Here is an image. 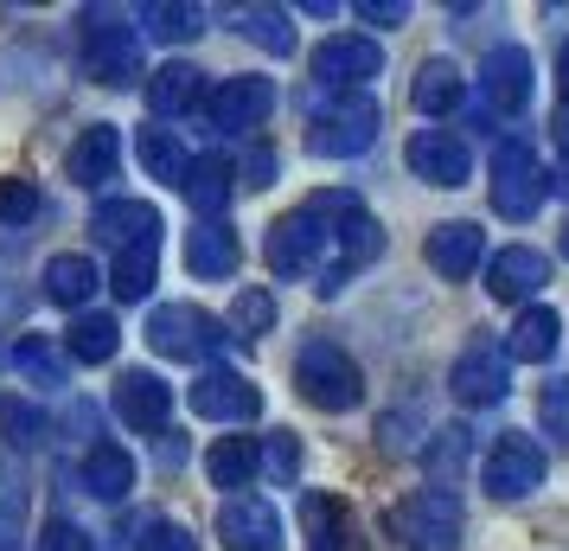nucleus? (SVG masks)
Wrapping results in <instances>:
<instances>
[{
	"instance_id": "nucleus-1",
	"label": "nucleus",
	"mask_w": 569,
	"mask_h": 551,
	"mask_svg": "<svg viewBox=\"0 0 569 551\" xmlns=\"http://www.w3.org/2000/svg\"><path fill=\"white\" fill-rule=\"evenodd\" d=\"M320 199H327V263H320L313 289L339 295L365 269V263L385 257V225H378V218H371L352 193H320Z\"/></svg>"
},
{
	"instance_id": "nucleus-2",
	"label": "nucleus",
	"mask_w": 569,
	"mask_h": 551,
	"mask_svg": "<svg viewBox=\"0 0 569 551\" xmlns=\"http://www.w3.org/2000/svg\"><path fill=\"white\" fill-rule=\"evenodd\" d=\"M378 129H385V109H378V97H365V90H339V97H320L308 109V148L320 160L365 155L378 141Z\"/></svg>"
},
{
	"instance_id": "nucleus-3",
	"label": "nucleus",
	"mask_w": 569,
	"mask_h": 551,
	"mask_svg": "<svg viewBox=\"0 0 569 551\" xmlns=\"http://www.w3.org/2000/svg\"><path fill=\"white\" fill-rule=\"evenodd\" d=\"M83 78L109 83V90H129L141 78V32L122 13L83 7Z\"/></svg>"
},
{
	"instance_id": "nucleus-4",
	"label": "nucleus",
	"mask_w": 569,
	"mask_h": 551,
	"mask_svg": "<svg viewBox=\"0 0 569 551\" xmlns=\"http://www.w3.org/2000/svg\"><path fill=\"white\" fill-rule=\"evenodd\" d=\"M295 385H301V397H308L313 411H352L365 397V372L359 360L346 353V346L333 341H308L301 353H295Z\"/></svg>"
},
{
	"instance_id": "nucleus-5",
	"label": "nucleus",
	"mask_w": 569,
	"mask_h": 551,
	"mask_svg": "<svg viewBox=\"0 0 569 551\" xmlns=\"http://www.w3.org/2000/svg\"><path fill=\"white\" fill-rule=\"evenodd\" d=\"M262 257H269V269H276L282 283L320 276V263H327V199H308V206H295L288 218H276Z\"/></svg>"
},
{
	"instance_id": "nucleus-6",
	"label": "nucleus",
	"mask_w": 569,
	"mask_h": 551,
	"mask_svg": "<svg viewBox=\"0 0 569 551\" xmlns=\"http://www.w3.org/2000/svg\"><path fill=\"white\" fill-rule=\"evenodd\" d=\"M148 346L160 360H186V366H211V353L224 346V321L206 315L199 302H160L148 315Z\"/></svg>"
},
{
	"instance_id": "nucleus-7",
	"label": "nucleus",
	"mask_w": 569,
	"mask_h": 551,
	"mask_svg": "<svg viewBox=\"0 0 569 551\" xmlns=\"http://www.w3.org/2000/svg\"><path fill=\"white\" fill-rule=\"evenodd\" d=\"M461 525H467V506H461L455 488H416V494L390 513V532L410 551H455L461 545Z\"/></svg>"
},
{
	"instance_id": "nucleus-8",
	"label": "nucleus",
	"mask_w": 569,
	"mask_h": 551,
	"mask_svg": "<svg viewBox=\"0 0 569 551\" xmlns=\"http://www.w3.org/2000/svg\"><path fill=\"white\" fill-rule=\"evenodd\" d=\"M492 211L499 218H512V225H525V218H538V206L550 199V174H543V160L531 155V141H499L492 148Z\"/></svg>"
},
{
	"instance_id": "nucleus-9",
	"label": "nucleus",
	"mask_w": 569,
	"mask_h": 551,
	"mask_svg": "<svg viewBox=\"0 0 569 551\" xmlns=\"http://www.w3.org/2000/svg\"><path fill=\"white\" fill-rule=\"evenodd\" d=\"M313 83L339 97V90H365V83L385 71V52H378V39H365V32H333V39H320L313 46Z\"/></svg>"
},
{
	"instance_id": "nucleus-10",
	"label": "nucleus",
	"mask_w": 569,
	"mask_h": 551,
	"mask_svg": "<svg viewBox=\"0 0 569 551\" xmlns=\"http://www.w3.org/2000/svg\"><path fill=\"white\" fill-rule=\"evenodd\" d=\"M480 481H487L492 500H525V494H538V488H543V449L531 443L525 430H506V436L487 449Z\"/></svg>"
},
{
	"instance_id": "nucleus-11",
	"label": "nucleus",
	"mask_w": 569,
	"mask_h": 551,
	"mask_svg": "<svg viewBox=\"0 0 569 551\" xmlns=\"http://www.w3.org/2000/svg\"><path fill=\"white\" fill-rule=\"evenodd\" d=\"M186 404H192L206 423H250V417H262V392L231 366H206L199 378H192Z\"/></svg>"
},
{
	"instance_id": "nucleus-12",
	"label": "nucleus",
	"mask_w": 569,
	"mask_h": 551,
	"mask_svg": "<svg viewBox=\"0 0 569 551\" xmlns=\"http://www.w3.org/2000/svg\"><path fill=\"white\" fill-rule=\"evenodd\" d=\"M269 109H276V83L269 78H224L206 97V122L218 135H250L269 122Z\"/></svg>"
},
{
	"instance_id": "nucleus-13",
	"label": "nucleus",
	"mask_w": 569,
	"mask_h": 551,
	"mask_svg": "<svg viewBox=\"0 0 569 551\" xmlns=\"http://www.w3.org/2000/svg\"><path fill=\"white\" fill-rule=\"evenodd\" d=\"M448 385H455V397L473 404V411L499 404V397L512 392V360H506V346H492V341L461 346V360H455V372H448Z\"/></svg>"
},
{
	"instance_id": "nucleus-14",
	"label": "nucleus",
	"mask_w": 569,
	"mask_h": 551,
	"mask_svg": "<svg viewBox=\"0 0 569 551\" xmlns=\"http://www.w3.org/2000/svg\"><path fill=\"white\" fill-rule=\"evenodd\" d=\"M480 104H487V116H525L531 109V52L525 46H492L487 52Z\"/></svg>"
},
{
	"instance_id": "nucleus-15",
	"label": "nucleus",
	"mask_w": 569,
	"mask_h": 551,
	"mask_svg": "<svg viewBox=\"0 0 569 551\" xmlns=\"http://www.w3.org/2000/svg\"><path fill=\"white\" fill-rule=\"evenodd\" d=\"M403 160H410L416 180L429 186H467V174H473V155H467V141L455 129H416Z\"/></svg>"
},
{
	"instance_id": "nucleus-16",
	"label": "nucleus",
	"mask_w": 569,
	"mask_h": 551,
	"mask_svg": "<svg viewBox=\"0 0 569 551\" xmlns=\"http://www.w3.org/2000/svg\"><path fill=\"white\" fill-rule=\"evenodd\" d=\"M218 539L231 551H282V513L257 494H231L218 506Z\"/></svg>"
},
{
	"instance_id": "nucleus-17",
	"label": "nucleus",
	"mask_w": 569,
	"mask_h": 551,
	"mask_svg": "<svg viewBox=\"0 0 569 551\" xmlns=\"http://www.w3.org/2000/svg\"><path fill=\"white\" fill-rule=\"evenodd\" d=\"M480 250H487V232H480L473 218H448V225H436V232L422 237V257H429V269H436V276H448V283H467V276L480 269Z\"/></svg>"
},
{
	"instance_id": "nucleus-18",
	"label": "nucleus",
	"mask_w": 569,
	"mask_h": 551,
	"mask_svg": "<svg viewBox=\"0 0 569 551\" xmlns=\"http://www.w3.org/2000/svg\"><path fill=\"white\" fill-rule=\"evenodd\" d=\"M116 417L129 423V430H167L173 417V385L160 378V372H122L116 378Z\"/></svg>"
},
{
	"instance_id": "nucleus-19",
	"label": "nucleus",
	"mask_w": 569,
	"mask_h": 551,
	"mask_svg": "<svg viewBox=\"0 0 569 551\" xmlns=\"http://www.w3.org/2000/svg\"><path fill=\"white\" fill-rule=\"evenodd\" d=\"M90 232L103 244H116V250H134V244H160L167 225H160V206H148V199H103Z\"/></svg>"
},
{
	"instance_id": "nucleus-20",
	"label": "nucleus",
	"mask_w": 569,
	"mask_h": 551,
	"mask_svg": "<svg viewBox=\"0 0 569 551\" xmlns=\"http://www.w3.org/2000/svg\"><path fill=\"white\" fill-rule=\"evenodd\" d=\"M543 283H550V257H543V250H531V244H512V250H499V257L487 263L492 302H531Z\"/></svg>"
},
{
	"instance_id": "nucleus-21",
	"label": "nucleus",
	"mask_w": 569,
	"mask_h": 551,
	"mask_svg": "<svg viewBox=\"0 0 569 551\" xmlns=\"http://www.w3.org/2000/svg\"><path fill=\"white\" fill-rule=\"evenodd\" d=\"M64 174L78 186H90V193H103V186L122 174V135L109 129V122L83 129L78 141H71V155H64Z\"/></svg>"
},
{
	"instance_id": "nucleus-22",
	"label": "nucleus",
	"mask_w": 569,
	"mask_h": 551,
	"mask_svg": "<svg viewBox=\"0 0 569 551\" xmlns=\"http://www.w3.org/2000/svg\"><path fill=\"white\" fill-rule=\"evenodd\" d=\"M237 263H243V244H237L231 225L224 218H199L192 237H186V269L206 276V283H224V276H237Z\"/></svg>"
},
{
	"instance_id": "nucleus-23",
	"label": "nucleus",
	"mask_w": 569,
	"mask_h": 551,
	"mask_svg": "<svg viewBox=\"0 0 569 551\" xmlns=\"http://www.w3.org/2000/svg\"><path fill=\"white\" fill-rule=\"evenodd\" d=\"M199 104H206V71H199V65H186V58L160 65L154 83H148V116L173 122V116H186V109H199Z\"/></svg>"
},
{
	"instance_id": "nucleus-24",
	"label": "nucleus",
	"mask_w": 569,
	"mask_h": 551,
	"mask_svg": "<svg viewBox=\"0 0 569 551\" xmlns=\"http://www.w3.org/2000/svg\"><path fill=\"white\" fill-rule=\"evenodd\" d=\"M180 193L192 199L199 218H224V206H231V193H237V167L224 155L192 160V167H186V180H180Z\"/></svg>"
},
{
	"instance_id": "nucleus-25",
	"label": "nucleus",
	"mask_w": 569,
	"mask_h": 551,
	"mask_svg": "<svg viewBox=\"0 0 569 551\" xmlns=\"http://www.w3.org/2000/svg\"><path fill=\"white\" fill-rule=\"evenodd\" d=\"M557 341H563V321H557V308H543V302H531V308H525V315L512 321V341H506V360L543 366V360L557 353Z\"/></svg>"
},
{
	"instance_id": "nucleus-26",
	"label": "nucleus",
	"mask_w": 569,
	"mask_h": 551,
	"mask_svg": "<svg viewBox=\"0 0 569 551\" xmlns=\"http://www.w3.org/2000/svg\"><path fill=\"white\" fill-rule=\"evenodd\" d=\"M83 488H90V500H103V506H122L134 488V462H129V449H116V443H97L90 455H83Z\"/></svg>"
},
{
	"instance_id": "nucleus-27",
	"label": "nucleus",
	"mask_w": 569,
	"mask_h": 551,
	"mask_svg": "<svg viewBox=\"0 0 569 551\" xmlns=\"http://www.w3.org/2000/svg\"><path fill=\"white\" fill-rule=\"evenodd\" d=\"M116 346H122L116 315H90V308H83V315L71 321V334H64V360H78V366H103V360H116Z\"/></svg>"
},
{
	"instance_id": "nucleus-28",
	"label": "nucleus",
	"mask_w": 569,
	"mask_h": 551,
	"mask_svg": "<svg viewBox=\"0 0 569 551\" xmlns=\"http://www.w3.org/2000/svg\"><path fill=\"white\" fill-rule=\"evenodd\" d=\"M154 283H160V244L116 250V263H109V289H116V302H148Z\"/></svg>"
},
{
	"instance_id": "nucleus-29",
	"label": "nucleus",
	"mask_w": 569,
	"mask_h": 551,
	"mask_svg": "<svg viewBox=\"0 0 569 551\" xmlns=\"http://www.w3.org/2000/svg\"><path fill=\"white\" fill-rule=\"evenodd\" d=\"M461 97H467V83L448 58H429L410 83V104L422 109V116H448V109H461Z\"/></svg>"
},
{
	"instance_id": "nucleus-30",
	"label": "nucleus",
	"mask_w": 569,
	"mask_h": 551,
	"mask_svg": "<svg viewBox=\"0 0 569 551\" xmlns=\"http://www.w3.org/2000/svg\"><path fill=\"white\" fill-rule=\"evenodd\" d=\"M211 488H250L257 481V436H218L206 449Z\"/></svg>"
},
{
	"instance_id": "nucleus-31",
	"label": "nucleus",
	"mask_w": 569,
	"mask_h": 551,
	"mask_svg": "<svg viewBox=\"0 0 569 551\" xmlns=\"http://www.w3.org/2000/svg\"><path fill=\"white\" fill-rule=\"evenodd\" d=\"M97 283H103V276H97L90 257H52L46 263V295H52L58 308H78L83 315V302L97 295Z\"/></svg>"
},
{
	"instance_id": "nucleus-32",
	"label": "nucleus",
	"mask_w": 569,
	"mask_h": 551,
	"mask_svg": "<svg viewBox=\"0 0 569 551\" xmlns=\"http://www.w3.org/2000/svg\"><path fill=\"white\" fill-rule=\"evenodd\" d=\"M467 462H473V436H467L461 423H448V430H436V436L422 443V469H429V481H436V488L461 481Z\"/></svg>"
},
{
	"instance_id": "nucleus-33",
	"label": "nucleus",
	"mask_w": 569,
	"mask_h": 551,
	"mask_svg": "<svg viewBox=\"0 0 569 551\" xmlns=\"http://www.w3.org/2000/svg\"><path fill=\"white\" fill-rule=\"evenodd\" d=\"M134 155H141V167H148L154 180H167V186H180V180H186V167H192V155H186L180 141H173V129H141Z\"/></svg>"
},
{
	"instance_id": "nucleus-34",
	"label": "nucleus",
	"mask_w": 569,
	"mask_h": 551,
	"mask_svg": "<svg viewBox=\"0 0 569 551\" xmlns=\"http://www.w3.org/2000/svg\"><path fill=\"white\" fill-rule=\"evenodd\" d=\"M141 32H154L167 46H186V39H199L206 32V7H173V0H154V7H141Z\"/></svg>"
},
{
	"instance_id": "nucleus-35",
	"label": "nucleus",
	"mask_w": 569,
	"mask_h": 551,
	"mask_svg": "<svg viewBox=\"0 0 569 551\" xmlns=\"http://www.w3.org/2000/svg\"><path fill=\"white\" fill-rule=\"evenodd\" d=\"M13 366L27 372L32 385H64V378H71V360H64V353H58L52 341H46V334H27V341L13 346Z\"/></svg>"
},
{
	"instance_id": "nucleus-36",
	"label": "nucleus",
	"mask_w": 569,
	"mask_h": 551,
	"mask_svg": "<svg viewBox=\"0 0 569 551\" xmlns=\"http://www.w3.org/2000/svg\"><path fill=\"white\" fill-rule=\"evenodd\" d=\"M237 20H243V39L250 46H262V52H276V58L295 52V27H288L282 7H243Z\"/></svg>"
},
{
	"instance_id": "nucleus-37",
	"label": "nucleus",
	"mask_w": 569,
	"mask_h": 551,
	"mask_svg": "<svg viewBox=\"0 0 569 551\" xmlns=\"http://www.w3.org/2000/svg\"><path fill=\"white\" fill-rule=\"evenodd\" d=\"M301 520H308L313 551H339L346 545V506H339L333 494H308L301 500Z\"/></svg>"
},
{
	"instance_id": "nucleus-38",
	"label": "nucleus",
	"mask_w": 569,
	"mask_h": 551,
	"mask_svg": "<svg viewBox=\"0 0 569 551\" xmlns=\"http://www.w3.org/2000/svg\"><path fill=\"white\" fill-rule=\"evenodd\" d=\"M276 327V295L269 289H237V302H231V334L237 341H262Z\"/></svg>"
},
{
	"instance_id": "nucleus-39",
	"label": "nucleus",
	"mask_w": 569,
	"mask_h": 551,
	"mask_svg": "<svg viewBox=\"0 0 569 551\" xmlns=\"http://www.w3.org/2000/svg\"><path fill=\"white\" fill-rule=\"evenodd\" d=\"M257 469L269 474L276 488H295V474H301V443H295L288 430H276V436L257 449Z\"/></svg>"
},
{
	"instance_id": "nucleus-40",
	"label": "nucleus",
	"mask_w": 569,
	"mask_h": 551,
	"mask_svg": "<svg viewBox=\"0 0 569 551\" xmlns=\"http://www.w3.org/2000/svg\"><path fill=\"white\" fill-rule=\"evenodd\" d=\"M0 436L13 449H39V436H46V417L32 411L27 397H0Z\"/></svg>"
},
{
	"instance_id": "nucleus-41",
	"label": "nucleus",
	"mask_w": 569,
	"mask_h": 551,
	"mask_svg": "<svg viewBox=\"0 0 569 551\" xmlns=\"http://www.w3.org/2000/svg\"><path fill=\"white\" fill-rule=\"evenodd\" d=\"M39 186L32 180H0V232H13V225H32L39 218Z\"/></svg>"
},
{
	"instance_id": "nucleus-42",
	"label": "nucleus",
	"mask_w": 569,
	"mask_h": 551,
	"mask_svg": "<svg viewBox=\"0 0 569 551\" xmlns=\"http://www.w3.org/2000/svg\"><path fill=\"white\" fill-rule=\"evenodd\" d=\"M538 417H543V430H550L557 443H569V378H550V385H543Z\"/></svg>"
},
{
	"instance_id": "nucleus-43",
	"label": "nucleus",
	"mask_w": 569,
	"mask_h": 551,
	"mask_svg": "<svg viewBox=\"0 0 569 551\" xmlns=\"http://www.w3.org/2000/svg\"><path fill=\"white\" fill-rule=\"evenodd\" d=\"M39 551H97V539L78 520H46L39 525Z\"/></svg>"
},
{
	"instance_id": "nucleus-44",
	"label": "nucleus",
	"mask_w": 569,
	"mask_h": 551,
	"mask_svg": "<svg viewBox=\"0 0 569 551\" xmlns=\"http://www.w3.org/2000/svg\"><path fill=\"white\" fill-rule=\"evenodd\" d=\"M141 551H199V539L173 520H148L141 525Z\"/></svg>"
},
{
	"instance_id": "nucleus-45",
	"label": "nucleus",
	"mask_w": 569,
	"mask_h": 551,
	"mask_svg": "<svg viewBox=\"0 0 569 551\" xmlns=\"http://www.w3.org/2000/svg\"><path fill=\"white\" fill-rule=\"evenodd\" d=\"M20 532H27V494L20 488H0V551L20 545Z\"/></svg>"
},
{
	"instance_id": "nucleus-46",
	"label": "nucleus",
	"mask_w": 569,
	"mask_h": 551,
	"mask_svg": "<svg viewBox=\"0 0 569 551\" xmlns=\"http://www.w3.org/2000/svg\"><path fill=\"white\" fill-rule=\"evenodd\" d=\"M359 20L365 27H403L410 7H403V0H359Z\"/></svg>"
},
{
	"instance_id": "nucleus-47",
	"label": "nucleus",
	"mask_w": 569,
	"mask_h": 551,
	"mask_svg": "<svg viewBox=\"0 0 569 551\" xmlns=\"http://www.w3.org/2000/svg\"><path fill=\"white\" fill-rule=\"evenodd\" d=\"M243 174H250L243 186H269V180H276V155H269V148H262V155H250V167H243Z\"/></svg>"
},
{
	"instance_id": "nucleus-48",
	"label": "nucleus",
	"mask_w": 569,
	"mask_h": 551,
	"mask_svg": "<svg viewBox=\"0 0 569 551\" xmlns=\"http://www.w3.org/2000/svg\"><path fill=\"white\" fill-rule=\"evenodd\" d=\"M557 83H563V104H569V39H563V52H557Z\"/></svg>"
},
{
	"instance_id": "nucleus-49",
	"label": "nucleus",
	"mask_w": 569,
	"mask_h": 551,
	"mask_svg": "<svg viewBox=\"0 0 569 551\" xmlns=\"http://www.w3.org/2000/svg\"><path fill=\"white\" fill-rule=\"evenodd\" d=\"M557 193H569V160H563V174H557Z\"/></svg>"
},
{
	"instance_id": "nucleus-50",
	"label": "nucleus",
	"mask_w": 569,
	"mask_h": 551,
	"mask_svg": "<svg viewBox=\"0 0 569 551\" xmlns=\"http://www.w3.org/2000/svg\"><path fill=\"white\" fill-rule=\"evenodd\" d=\"M563 257H569V225H563Z\"/></svg>"
}]
</instances>
